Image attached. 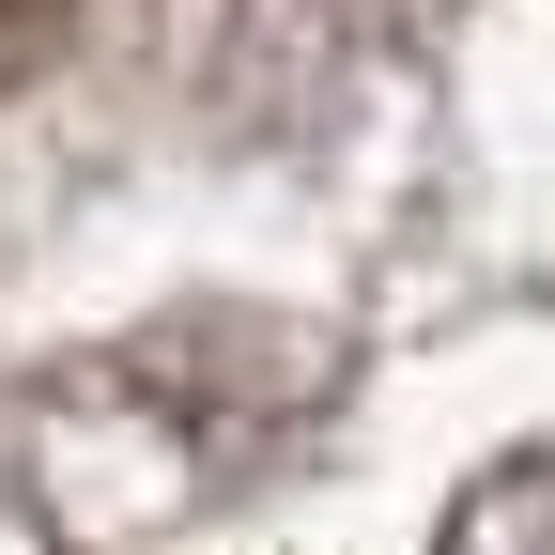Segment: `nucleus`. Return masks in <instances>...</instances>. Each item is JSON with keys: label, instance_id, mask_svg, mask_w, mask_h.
Returning <instances> with one entry per match:
<instances>
[{"label": "nucleus", "instance_id": "f257e3e1", "mask_svg": "<svg viewBox=\"0 0 555 555\" xmlns=\"http://www.w3.org/2000/svg\"><path fill=\"white\" fill-rule=\"evenodd\" d=\"M448 555H540V478H525V463L478 478V509L448 525Z\"/></svg>", "mask_w": 555, "mask_h": 555}]
</instances>
